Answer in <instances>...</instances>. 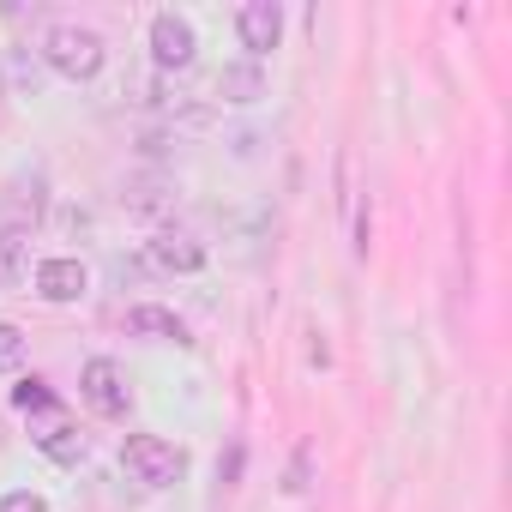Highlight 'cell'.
I'll use <instances>...</instances> for the list:
<instances>
[{
	"mask_svg": "<svg viewBox=\"0 0 512 512\" xmlns=\"http://www.w3.org/2000/svg\"><path fill=\"white\" fill-rule=\"evenodd\" d=\"M235 470H241V446H229V458L217 464V476H223V482H235Z\"/></svg>",
	"mask_w": 512,
	"mask_h": 512,
	"instance_id": "obj_15",
	"label": "cell"
},
{
	"mask_svg": "<svg viewBox=\"0 0 512 512\" xmlns=\"http://www.w3.org/2000/svg\"><path fill=\"white\" fill-rule=\"evenodd\" d=\"M91 290V272L79 260H43L37 266V296L43 302H79Z\"/></svg>",
	"mask_w": 512,
	"mask_h": 512,
	"instance_id": "obj_8",
	"label": "cell"
},
{
	"mask_svg": "<svg viewBox=\"0 0 512 512\" xmlns=\"http://www.w3.org/2000/svg\"><path fill=\"white\" fill-rule=\"evenodd\" d=\"M217 97H223V103H260V97H266L260 61H229V67L217 73Z\"/></svg>",
	"mask_w": 512,
	"mask_h": 512,
	"instance_id": "obj_9",
	"label": "cell"
},
{
	"mask_svg": "<svg viewBox=\"0 0 512 512\" xmlns=\"http://www.w3.org/2000/svg\"><path fill=\"white\" fill-rule=\"evenodd\" d=\"M127 326H133V332H145V338H169V344H187V326H181L169 308H151V302H139V308L127 314Z\"/></svg>",
	"mask_w": 512,
	"mask_h": 512,
	"instance_id": "obj_10",
	"label": "cell"
},
{
	"mask_svg": "<svg viewBox=\"0 0 512 512\" xmlns=\"http://www.w3.org/2000/svg\"><path fill=\"white\" fill-rule=\"evenodd\" d=\"M151 260H157L163 272H199V266H205V241L187 235V229H157V235H151Z\"/></svg>",
	"mask_w": 512,
	"mask_h": 512,
	"instance_id": "obj_7",
	"label": "cell"
},
{
	"mask_svg": "<svg viewBox=\"0 0 512 512\" xmlns=\"http://www.w3.org/2000/svg\"><path fill=\"white\" fill-rule=\"evenodd\" d=\"M43 61L61 73V79H91L103 67V37L85 31V25H55L43 37Z\"/></svg>",
	"mask_w": 512,
	"mask_h": 512,
	"instance_id": "obj_1",
	"label": "cell"
},
{
	"mask_svg": "<svg viewBox=\"0 0 512 512\" xmlns=\"http://www.w3.org/2000/svg\"><path fill=\"white\" fill-rule=\"evenodd\" d=\"M13 404H19V410H25V416H37V410H49V404H55V398H49V386H43V380H25V386H19V392H13Z\"/></svg>",
	"mask_w": 512,
	"mask_h": 512,
	"instance_id": "obj_13",
	"label": "cell"
},
{
	"mask_svg": "<svg viewBox=\"0 0 512 512\" xmlns=\"http://www.w3.org/2000/svg\"><path fill=\"white\" fill-rule=\"evenodd\" d=\"M25 368V332L19 326H0V374Z\"/></svg>",
	"mask_w": 512,
	"mask_h": 512,
	"instance_id": "obj_12",
	"label": "cell"
},
{
	"mask_svg": "<svg viewBox=\"0 0 512 512\" xmlns=\"http://www.w3.org/2000/svg\"><path fill=\"white\" fill-rule=\"evenodd\" d=\"M235 31H241V49L247 55H266L284 37V13L272 7V0H247V7L235 13Z\"/></svg>",
	"mask_w": 512,
	"mask_h": 512,
	"instance_id": "obj_6",
	"label": "cell"
},
{
	"mask_svg": "<svg viewBox=\"0 0 512 512\" xmlns=\"http://www.w3.org/2000/svg\"><path fill=\"white\" fill-rule=\"evenodd\" d=\"M25 253H31V235L19 223H7V229H0V278H7V284L25 278Z\"/></svg>",
	"mask_w": 512,
	"mask_h": 512,
	"instance_id": "obj_11",
	"label": "cell"
},
{
	"mask_svg": "<svg viewBox=\"0 0 512 512\" xmlns=\"http://www.w3.org/2000/svg\"><path fill=\"white\" fill-rule=\"evenodd\" d=\"M0 512H49V500H43V494H31V488H19V494L0 500Z\"/></svg>",
	"mask_w": 512,
	"mask_h": 512,
	"instance_id": "obj_14",
	"label": "cell"
},
{
	"mask_svg": "<svg viewBox=\"0 0 512 512\" xmlns=\"http://www.w3.org/2000/svg\"><path fill=\"white\" fill-rule=\"evenodd\" d=\"M79 392H85V404H91L97 416H127V404H133V386H127L121 362H109V356H91V362H85Z\"/></svg>",
	"mask_w": 512,
	"mask_h": 512,
	"instance_id": "obj_3",
	"label": "cell"
},
{
	"mask_svg": "<svg viewBox=\"0 0 512 512\" xmlns=\"http://www.w3.org/2000/svg\"><path fill=\"white\" fill-rule=\"evenodd\" d=\"M151 55H157V67L169 73H181V67H193V55H199V37H193V25L181 19V13H157L151 19Z\"/></svg>",
	"mask_w": 512,
	"mask_h": 512,
	"instance_id": "obj_4",
	"label": "cell"
},
{
	"mask_svg": "<svg viewBox=\"0 0 512 512\" xmlns=\"http://www.w3.org/2000/svg\"><path fill=\"white\" fill-rule=\"evenodd\" d=\"M31 440L55 458V464H79L85 458V434L67 422V410L61 404H49V410H37V428H31Z\"/></svg>",
	"mask_w": 512,
	"mask_h": 512,
	"instance_id": "obj_5",
	"label": "cell"
},
{
	"mask_svg": "<svg viewBox=\"0 0 512 512\" xmlns=\"http://www.w3.org/2000/svg\"><path fill=\"white\" fill-rule=\"evenodd\" d=\"M121 464H127L133 482H145V488H169V482L187 470L181 446H169V440H157V434H133V440L121 446Z\"/></svg>",
	"mask_w": 512,
	"mask_h": 512,
	"instance_id": "obj_2",
	"label": "cell"
}]
</instances>
